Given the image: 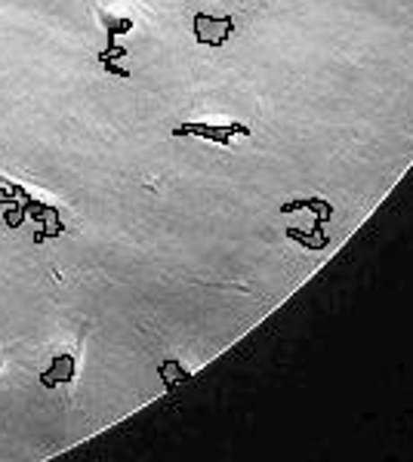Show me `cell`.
<instances>
[{
    "mask_svg": "<svg viewBox=\"0 0 413 462\" xmlns=\"http://www.w3.org/2000/svg\"><path fill=\"white\" fill-rule=\"evenodd\" d=\"M173 136H201L219 145H232L234 136H250V126L244 124H225V126H210V124H182L173 130Z\"/></svg>",
    "mask_w": 413,
    "mask_h": 462,
    "instance_id": "obj_1",
    "label": "cell"
},
{
    "mask_svg": "<svg viewBox=\"0 0 413 462\" xmlns=\"http://www.w3.org/2000/svg\"><path fill=\"white\" fill-rule=\"evenodd\" d=\"M232 31H234L232 16L213 19V16H206V13H198V16H195V38H198V44H206V40H210V47H223L225 40L232 38Z\"/></svg>",
    "mask_w": 413,
    "mask_h": 462,
    "instance_id": "obj_2",
    "label": "cell"
},
{
    "mask_svg": "<svg viewBox=\"0 0 413 462\" xmlns=\"http://www.w3.org/2000/svg\"><path fill=\"white\" fill-rule=\"evenodd\" d=\"M75 354L71 352H62V354H56L53 361H49V370L44 376H40V382H44L47 388H53V386H59V382H71L75 379Z\"/></svg>",
    "mask_w": 413,
    "mask_h": 462,
    "instance_id": "obj_3",
    "label": "cell"
},
{
    "mask_svg": "<svg viewBox=\"0 0 413 462\" xmlns=\"http://www.w3.org/2000/svg\"><path fill=\"white\" fill-rule=\"evenodd\" d=\"M294 210H312L315 216L321 219H330L333 216V207L321 197H309V201H294V204H284V213H294Z\"/></svg>",
    "mask_w": 413,
    "mask_h": 462,
    "instance_id": "obj_4",
    "label": "cell"
},
{
    "mask_svg": "<svg viewBox=\"0 0 413 462\" xmlns=\"http://www.w3.org/2000/svg\"><path fill=\"white\" fill-rule=\"evenodd\" d=\"M99 65H102V71H109V74H115V77H130V71L127 68H120V65H115V62H99Z\"/></svg>",
    "mask_w": 413,
    "mask_h": 462,
    "instance_id": "obj_5",
    "label": "cell"
}]
</instances>
